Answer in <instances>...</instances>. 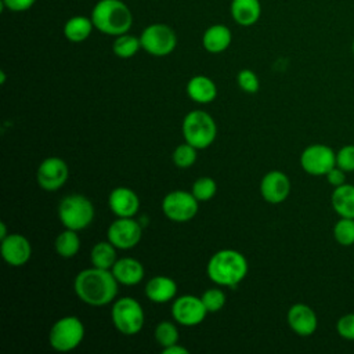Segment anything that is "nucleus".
<instances>
[{
  "instance_id": "1",
  "label": "nucleus",
  "mask_w": 354,
  "mask_h": 354,
  "mask_svg": "<svg viewBox=\"0 0 354 354\" xmlns=\"http://www.w3.org/2000/svg\"><path fill=\"white\" fill-rule=\"evenodd\" d=\"M119 282L111 270L86 268L80 271L73 281V290L76 296L86 304L93 307L106 306L115 300L118 295Z\"/></svg>"
},
{
  "instance_id": "2",
  "label": "nucleus",
  "mask_w": 354,
  "mask_h": 354,
  "mask_svg": "<svg viewBox=\"0 0 354 354\" xmlns=\"http://www.w3.org/2000/svg\"><path fill=\"white\" fill-rule=\"evenodd\" d=\"M207 277L220 286H236L248 274L246 257L234 249H221L216 252L206 266Z\"/></svg>"
},
{
  "instance_id": "3",
  "label": "nucleus",
  "mask_w": 354,
  "mask_h": 354,
  "mask_svg": "<svg viewBox=\"0 0 354 354\" xmlns=\"http://www.w3.org/2000/svg\"><path fill=\"white\" fill-rule=\"evenodd\" d=\"M90 18L97 30L115 37L127 33L133 25V14L122 0H98Z\"/></svg>"
},
{
  "instance_id": "4",
  "label": "nucleus",
  "mask_w": 354,
  "mask_h": 354,
  "mask_svg": "<svg viewBox=\"0 0 354 354\" xmlns=\"http://www.w3.org/2000/svg\"><path fill=\"white\" fill-rule=\"evenodd\" d=\"M181 131L185 142L194 145L196 149H205L216 140L217 126L207 112L195 109L184 116Z\"/></svg>"
},
{
  "instance_id": "5",
  "label": "nucleus",
  "mask_w": 354,
  "mask_h": 354,
  "mask_svg": "<svg viewBox=\"0 0 354 354\" xmlns=\"http://www.w3.org/2000/svg\"><path fill=\"white\" fill-rule=\"evenodd\" d=\"M94 214L91 201L80 194L66 195L58 205V218L61 224L69 230H84L93 223Z\"/></svg>"
},
{
  "instance_id": "6",
  "label": "nucleus",
  "mask_w": 354,
  "mask_h": 354,
  "mask_svg": "<svg viewBox=\"0 0 354 354\" xmlns=\"http://www.w3.org/2000/svg\"><path fill=\"white\" fill-rule=\"evenodd\" d=\"M111 318L115 328L122 335H126V336L137 335L142 329L144 321H145V315L141 304L130 296H124L113 301V306L111 310Z\"/></svg>"
},
{
  "instance_id": "7",
  "label": "nucleus",
  "mask_w": 354,
  "mask_h": 354,
  "mask_svg": "<svg viewBox=\"0 0 354 354\" xmlns=\"http://www.w3.org/2000/svg\"><path fill=\"white\" fill-rule=\"evenodd\" d=\"M84 337V325L80 318L75 315H66L57 319L50 332L48 343L59 353H66L75 350Z\"/></svg>"
},
{
  "instance_id": "8",
  "label": "nucleus",
  "mask_w": 354,
  "mask_h": 354,
  "mask_svg": "<svg viewBox=\"0 0 354 354\" xmlns=\"http://www.w3.org/2000/svg\"><path fill=\"white\" fill-rule=\"evenodd\" d=\"M141 47L153 57H165L177 46L176 32L166 24H151L140 35Z\"/></svg>"
},
{
  "instance_id": "9",
  "label": "nucleus",
  "mask_w": 354,
  "mask_h": 354,
  "mask_svg": "<svg viewBox=\"0 0 354 354\" xmlns=\"http://www.w3.org/2000/svg\"><path fill=\"white\" fill-rule=\"evenodd\" d=\"M199 209V201L183 189L169 192L162 201L163 214L176 223H185L192 220Z\"/></svg>"
},
{
  "instance_id": "10",
  "label": "nucleus",
  "mask_w": 354,
  "mask_h": 354,
  "mask_svg": "<svg viewBox=\"0 0 354 354\" xmlns=\"http://www.w3.org/2000/svg\"><path fill=\"white\" fill-rule=\"evenodd\" d=\"M300 166L311 176H326L336 166V152L325 144H311L303 149Z\"/></svg>"
},
{
  "instance_id": "11",
  "label": "nucleus",
  "mask_w": 354,
  "mask_h": 354,
  "mask_svg": "<svg viewBox=\"0 0 354 354\" xmlns=\"http://www.w3.org/2000/svg\"><path fill=\"white\" fill-rule=\"evenodd\" d=\"M142 236V228L133 217H118L112 221L106 231L108 241L122 250L133 249L138 245Z\"/></svg>"
},
{
  "instance_id": "12",
  "label": "nucleus",
  "mask_w": 354,
  "mask_h": 354,
  "mask_svg": "<svg viewBox=\"0 0 354 354\" xmlns=\"http://www.w3.org/2000/svg\"><path fill=\"white\" fill-rule=\"evenodd\" d=\"M206 315H207V310L202 299L198 296L183 295L173 300L171 317L178 325H183V326L199 325Z\"/></svg>"
},
{
  "instance_id": "13",
  "label": "nucleus",
  "mask_w": 354,
  "mask_h": 354,
  "mask_svg": "<svg viewBox=\"0 0 354 354\" xmlns=\"http://www.w3.org/2000/svg\"><path fill=\"white\" fill-rule=\"evenodd\" d=\"M69 177V167L66 162L58 156L46 158L37 167L36 180L41 189L53 192L58 191Z\"/></svg>"
},
{
  "instance_id": "14",
  "label": "nucleus",
  "mask_w": 354,
  "mask_h": 354,
  "mask_svg": "<svg viewBox=\"0 0 354 354\" xmlns=\"http://www.w3.org/2000/svg\"><path fill=\"white\" fill-rule=\"evenodd\" d=\"M260 194L268 203H282L290 194V180L279 170L266 173L260 181Z\"/></svg>"
},
{
  "instance_id": "15",
  "label": "nucleus",
  "mask_w": 354,
  "mask_h": 354,
  "mask_svg": "<svg viewBox=\"0 0 354 354\" xmlns=\"http://www.w3.org/2000/svg\"><path fill=\"white\" fill-rule=\"evenodd\" d=\"M0 252L7 264L12 267H21L29 261L32 256V246L24 235L8 234L1 239Z\"/></svg>"
},
{
  "instance_id": "16",
  "label": "nucleus",
  "mask_w": 354,
  "mask_h": 354,
  "mask_svg": "<svg viewBox=\"0 0 354 354\" xmlns=\"http://www.w3.org/2000/svg\"><path fill=\"white\" fill-rule=\"evenodd\" d=\"M286 319H288V325L290 326V329L303 337L311 336L318 326V318L315 311L304 304V303H296L293 304L286 314Z\"/></svg>"
},
{
  "instance_id": "17",
  "label": "nucleus",
  "mask_w": 354,
  "mask_h": 354,
  "mask_svg": "<svg viewBox=\"0 0 354 354\" xmlns=\"http://www.w3.org/2000/svg\"><path fill=\"white\" fill-rule=\"evenodd\" d=\"M108 205L116 217H133L140 209V199L133 189L116 187L109 194Z\"/></svg>"
},
{
  "instance_id": "18",
  "label": "nucleus",
  "mask_w": 354,
  "mask_h": 354,
  "mask_svg": "<svg viewBox=\"0 0 354 354\" xmlns=\"http://www.w3.org/2000/svg\"><path fill=\"white\" fill-rule=\"evenodd\" d=\"M116 281L122 285H137L144 278V266L133 257H122L116 260L111 268Z\"/></svg>"
},
{
  "instance_id": "19",
  "label": "nucleus",
  "mask_w": 354,
  "mask_h": 354,
  "mask_svg": "<svg viewBox=\"0 0 354 354\" xmlns=\"http://www.w3.org/2000/svg\"><path fill=\"white\" fill-rule=\"evenodd\" d=\"M145 295L153 303H167L177 295V283L173 278L158 275L151 278L145 285Z\"/></svg>"
},
{
  "instance_id": "20",
  "label": "nucleus",
  "mask_w": 354,
  "mask_h": 354,
  "mask_svg": "<svg viewBox=\"0 0 354 354\" xmlns=\"http://www.w3.org/2000/svg\"><path fill=\"white\" fill-rule=\"evenodd\" d=\"M231 41H232V33L230 28L223 24H214L209 26L202 36L203 48L212 54H218L225 51L230 47Z\"/></svg>"
},
{
  "instance_id": "21",
  "label": "nucleus",
  "mask_w": 354,
  "mask_h": 354,
  "mask_svg": "<svg viewBox=\"0 0 354 354\" xmlns=\"http://www.w3.org/2000/svg\"><path fill=\"white\" fill-rule=\"evenodd\" d=\"M230 12L238 25L252 26L261 15V4L259 0H232Z\"/></svg>"
},
{
  "instance_id": "22",
  "label": "nucleus",
  "mask_w": 354,
  "mask_h": 354,
  "mask_svg": "<svg viewBox=\"0 0 354 354\" xmlns=\"http://www.w3.org/2000/svg\"><path fill=\"white\" fill-rule=\"evenodd\" d=\"M187 94L192 101L198 104H209L216 100L217 87L210 77L205 75H196L187 83Z\"/></svg>"
},
{
  "instance_id": "23",
  "label": "nucleus",
  "mask_w": 354,
  "mask_h": 354,
  "mask_svg": "<svg viewBox=\"0 0 354 354\" xmlns=\"http://www.w3.org/2000/svg\"><path fill=\"white\" fill-rule=\"evenodd\" d=\"M332 207L340 217L354 218V185L353 184H342L333 188L330 196Z\"/></svg>"
},
{
  "instance_id": "24",
  "label": "nucleus",
  "mask_w": 354,
  "mask_h": 354,
  "mask_svg": "<svg viewBox=\"0 0 354 354\" xmlns=\"http://www.w3.org/2000/svg\"><path fill=\"white\" fill-rule=\"evenodd\" d=\"M93 29L95 28L91 18H87L84 15H75L65 22L64 36L72 43H82L88 39Z\"/></svg>"
},
{
  "instance_id": "25",
  "label": "nucleus",
  "mask_w": 354,
  "mask_h": 354,
  "mask_svg": "<svg viewBox=\"0 0 354 354\" xmlns=\"http://www.w3.org/2000/svg\"><path fill=\"white\" fill-rule=\"evenodd\" d=\"M91 264L97 268L111 270L116 263V248L106 239L97 242L90 253Z\"/></svg>"
},
{
  "instance_id": "26",
  "label": "nucleus",
  "mask_w": 354,
  "mask_h": 354,
  "mask_svg": "<svg viewBox=\"0 0 354 354\" xmlns=\"http://www.w3.org/2000/svg\"><path fill=\"white\" fill-rule=\"evenodd\" d=\"M54 248H55V252L64 259H71L76 256L80 249V238L77 235V231L65 228L55 238Z\"/></svg>"
},
{
  "instance_id": "27",
  "label": "nucleus",
  "mask_w": 354,
  "mask_h": 354,
  "mask_svg": "<svg viewBox=\"0 0 354 354\" xmlns=\"http://www.w3.org/2000/svg\"><path fill=\"white\" fill-rule=\"evenodd\" d=\"M140 48H142L140 37L129 33L116 36L112 43V51L119 58H131L138 53Z\"/></svg>"
},
{
  "instance_id": "28",
  "label": "nucleus",
  "mask_w": 354,
  "mask_h": 354,
  "mask_svg": "<svg viewBox=\"0 0 354 354\" xmlns=\"http://www.w3.org/2000/svg\"><path fill=\"white\" fill-rule=\"evenodd\" d=\"M155 339L162 348L171 346L178 342V329L177 325L171 321H160L155 328Z\"/></svg>"
},
{
  "instance_id": "29",
  "label": "nucleus",
  "mask_w": 354,
  "mask_h": 354,
  "mask_svg": "<svg viewBox=\"0 0 354 354\" xmlns=\"http://www.w3.org/2000/svg\"><path fill=\"white\" fill-rule=\"evenodd\" d=\"M335 241L342 246H351L354 243V218L340 217L333 225Z\"/></svg>"
},
{
  "instance_id": "30",
  "label": "nucleus",
  "mask_w": 354,
  "mask_h": 354,
  "mask_svg": "<svg viewBox=\"0 0 354 354\" xmlns=\"http://www.w3.org/2000/svg\"><path fill=\"white\" fill-rule=\"evenodd\" d=\"M196 151L198 149L188 142L180 144L173 151V155H171L173 163L180 169H188V167L194 166V163L196 162V158H198Z\"/></svg>"
},
{
  "instance_id": "31",
  "label": "nucleus",
  "mask_w": 354,
  "mask_h": 354,
  "mask_svg": "<svg viewBox=\"0 0 354 354\" xmlns=\"http://www.w3.org/2000/svg\"><path fill=\"white\" fill-rule=\"evenodd\" d=\"M217 191V184L212 177H199L194 181L192 184V195L199 201V202H207L210 201Z\"/></svg>"
},
{
  "instance_id": "32",
  "label": "nucleus",
  "mask_w": 354,
  "mask_h": 354,
  "mask_svg": "<svg viewBox=\"0 0 354 354\" xmlns=\"http://www.w3.org/2000/svg\"><path fill=\"white\" fill-rule=\"evenodd\" d=\"M207 313H217L225 304V293L218 288H210L201 296Z\"/></svg>"
},
{
  "instance_id": "33",
  "label": "nucleus",
  "mask_w": 354,
  "mask_h": 354,
  "mask_svg": "<svg viewBox=\"0 0 354 354\" xmlns=\"http://www.w3.org/2000/svg\"><path fill=\"white\" fill-rule=\"evenodd\" d=\"M236 83L242 91L249 94L257 93L260 88L259 77L252 69H241L236 75Z\"/></svg>"
},
{
  "instance_id": "34",
  "label": "nucleus",
  "mask_w": 354,
  "mask_h": 354,
  "mask_svg": "<svg viewBox=\"0 0 354 354\" xmlns=\"http://www.w3.org/2000/svg\"><path fill=\"white\" fill-rule=\"evenodd\" d=\"M336 166L346 173L354 171V144H347L336 152Z\"/></svg>"
},
{
  "instance_id": "35",
  "label": "nucleus",
  "mask_w": 354,
  "mask_h": 354,
  "mask_svg": "<svg viewBox=\"0 0 354 354\" xmlns=\"http://www.w3.org/2000/svg\"><path fill=\"white\" fill-rule=\"evenodd\" d=\"M336 330L343 339L354 340V313H348L340 317L336 322Z\"/></svg>"
},
{
  "instance_id": "36",
  "label": "nucleus",
  "mask_w": 354,
  "mask_h": 354,
  "mask_svg": "<svg viewBox=\"0 0 354 354\" xmlns=\"http://www.w3.org/2000/svg\"><path fill=\"white\" fill-rule=\"evenodd\" d=\"M35 3H36V0H1L3 7L8 8L10 11H14V12L26 11V10H29Z\"/></svg>"
},
{
  "instance_id": "37",
  "label": "nucleus",
  "mask_w": 354,
  "mask_h": 354,
  "mask_svg": "<svg viewBox=\"0 0 354 354\" xmlns=\"http://www.w3.org/2000/svg\"><path fill=\"white\" fill-rule=\"evenodd\" d=\"M326 180L328 183L335 188V187H339L342 184L346 183V171L342 170L339 166H335L333 169H330L328 173H326Z\"/></svg>"
},
{
  "instance_id": "38",
  "label": "nucleus",
  "mask_w": 354,
  "mask_h": 354,
  "mask_svg": "<svg viewBox=\"0 0 354 354\" xmlns=\"http://www.w3.org/2000/svg\"><path fill=\"white\" fill-rule=\"evenodd\" d=\"M162 353L163 354H188L189 351H188V348L180 346L178 343H174L171 346H167V347L162 348Z\"/></svg>"
},
{
  "instance_id": "39",
  "label": "nucleus",
  "mask_w": 354,
  "mask_h": 354,
  "mask_svg": "<svg viewBox=\"0 0 354 354\" xmlns=\"http://www.w3.org/2000/svg\"><path fill=\"white\" fill-rule=\"evenodd\" d=\"M7 235H8V232H7V225H6L4 221H0V239L6 238Z\"/></svg>"
},
{
  "instance_id": "40",
  "label": "nucleus",
  "mask_w": 354,
  "mask_h": 354,
  "mask_svg": "<svg viewBox=\"0 0 354 354\" xmlns=\"http://www.w3.org/2000/svg\"><path fill=\"white\" fill-rule=\"evenodd\" d=\"M4 82H6V73L1 71V72H0V83L4 84Z\"/></svg>"
},
{
  "instance_id": "41",
  "label": "nucleus",
  "mask_w": 354,
  "mask_h": 354,
  "mask_svg": "<svg viewBox=\"0 0 354 354\" xmlns=\"http://www.w3.org/2000/svg\"><path fill=\"white\" fill-rule=\"evenodd\" d=\"M351 50H353V55H354V40H353V44H351Z\"/></svg>"
}]
</instances>
